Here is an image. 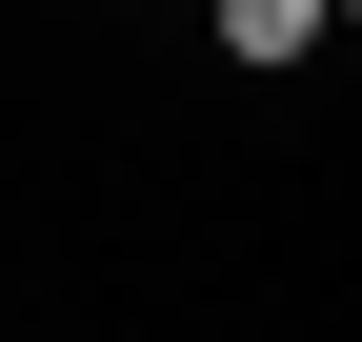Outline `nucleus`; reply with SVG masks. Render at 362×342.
I'll return each instance as SVG.
<instances>
[{
	"mask_svg": "<svg viewBox=\"0 0 362 342\" xmlns=\"http://www.w3.org/2000/svg\"><path fill=\"white\" fill-rule=\"evenodd\" d=\"M202 20H221V61H322L362 0H202Z\"/></svg>",
	"mask_w": 362,
	"mask_h": 342,
	"instance_id": "1",
	"label": "nucleus"
}]
</instances>
